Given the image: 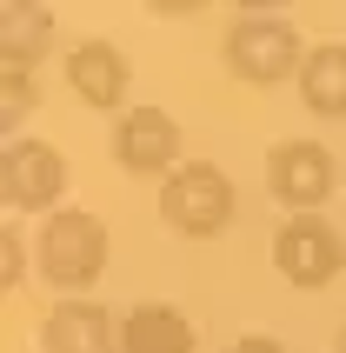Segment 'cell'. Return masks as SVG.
I'll list each match as a JSON object with an SVG mask.
<instances>
[{"label":"cell","mask_w":346,"mask_h":353,"mask_svg":"<svg viewBox=\"0 0 346 353\" xmlns=\"http://www.w3.org/2000/svg\"><path fill=\"white\" fill-rule=\"evenodd\" d=\"M40 274L67 287V294H87L100 274H107V220L80 214V207H60L40 227Z\"/></svg>","instance_id":"7a4b0ae2"},{"label":"cell","mask_w":346,"mask_h":353,"mask_svg":"<svg viewBox=\"0 0 346 353\" xmlns=\"http://www.w3.org/2000/svg\"><path fill=\"white\" fill-rule=\"evenodd\" d=\"M67 194V160L47 140H7L0 154V200L14 214H60L54 200Z\"/></svg>","instance_id":"8992f818"},{"label":"cell","mask_w":346,"mask_h":353,"mask_svg":"<svg viewBox=\"0 0 346 353\" xmlns=\"http://www.w3.org/2000/svg\"><path fill=\"white\" fill-rule=\"evenodd\" d=\"M47 47H54V14L47 7H27V0H7L0 7V60L34 67Z\"/></svg>","instance_id":"7c38bea8"},{"label":"cell","mask_w":346,"mask_h":353,"mask_svg":"<svg viewBox=\"0 0 346 353\" xmlns=\"http://www.w3.org/2000/svg\"><path fill=\"white\" fill-rule=\"evenodd\" d=\"M273 267H280L300 294L340 280V267H346L340 227H327L320 214H287V220H280V234H273Z\"/></svg>","instance_id":"277c9868"},{"label":"cell","mask_w":346,"mask_h":353,"mask_svg":"<svg viewBox=\"0 0 346 353\" xmlns=\"http://www.w3.org/2000/svg\"><path fill=\"white\" fill-rule=\"evenodd\" d=\"M233 180L213 167V160H187L173 180H160V220H167L180 240H213L233 227Z\"/></svg>","instance_id":"6da1fadb"},{"label":"cell","mask_w":346,"mask_h":353,"mask_svg":"<svg viewBox=\"0 0 346 353\" xmlns=\"http://www.w3.org/2000/svg\"><path fill=\"white\" fill-rule=\"evenodd\" d=\"M120 353H193V320L180 307L147 300L120 320Z\"/></svg>","instance_id":"30bf717a"},{"label":"cell","mask_w":346,"mask_h":353,"mask_svg":"<svg viewBox=\"0 0 346 353\" xmlns=\"http://www.w3.org/2000/svg\"><path fill=\"white\" fill-rule=\"evenodd\" d=\"M0 114H7V127H14L20 114H27V100H40V80H34V67H14V60H0Z\"/></svg>","instance_id":"4fadbf2b"},{"label":"cell","mask_w":346,"mask_h":353,"mask_svg":"<svg viewBox=\"0 0 346 353\" xmlns=\"http://www.w3.org/2000/svg\"><path fill=\"white\" fill-rule=\"evenodd\" d=\"M40 353H120V327L94 300H60L40 327Z\"/></svg>","instance_id":"9c48e42d"},{"label":"cell","mask_w":346,"mask_h":353,"mask_svg":"<svg viewBox=\"0 0 346 353\" xmlns=\"http://www.w3.org/2000/svg\"><path fill=\"white\" fill-rule=\"evenodd\" d=\"M333 180H340V167H333V154L320 140H280L267 154V194L287 200L293 214H313L333 194Z\"/></svg>","instance_id":"52a82bcc"},{"label":"cell","mask_w":346,"mask_h":353,"mask_svg":"<svg viewBox=\"0 0 346 353\" xmlns=\"http://www.w3.org/2000/svg\"><path fill=\"white\" fill-rule=\"evenodd\" d=\"M220 47H227L233 80H247V87H280L293 67H307L300 34H293L287 20H273V14H240V20L227 27Z\"/></svg>","instance_id":"3957f363"},{"label":"cell","mask_w":346,"mask_h":353,"mask_svg":"<svg viewBox=\"0 0 346 353\" xmlns=\"http://www.w3.org/2000/svg\"><path fill=\"white\" fill-rule=\"evenodd\" d=\"M227 353H287V347H280L273 334H247V340H233Z\"/></svg>","instance_id":"9a60e30c"},{"label":"cell","mask_w":346,"mask_h":353,"mask_svg":"<svg viewBox=\"0 0 346 353\" xmlns=\"http://www.w3.org/2000/svg\"><path fill=\"white\" fill-rule=\"evenodd\" d=\"M340 353H346V327H340Z\"/></svg>","instance_id":"2e32d148"},{"label":"cell","mask_w":346,"mask_h":353,"mask_svg":"<svg viewBox=\"0 0 346 353\" xmlns=\"http://www.w3.org/2000/svg\"><path fill=\"white\" fill-rule=\"evenodd\" d=\"M67 87L80 94V107H120L134 87V67L114 40H80L67 47Z\"/></svg>","instance_id":"ba28073f"},{"label":"cell","mask_w":346,"mask_h":353,"mask_svg":"<svg viewBox=\"0 0 346 353\" xmlns=\"http://www.w3.org/2000/svg\"><path fill=\"white\" fill-rule=\"evenodd\" d=\"M180 120L167 114V107H127V114L114 120V160L127 167V174H140V180H173L187 160H180Z\"/></svg>","instance_id":"5b68a950"},{"label":"cell","mask_w":346,"mask_h":353,"mask_svg":"<svg viewBox=\"0 0 346 353\" xmlns=\"http://www.w3.org/2000/svg\"><path fill=\"white\" fill-rule=\"evenodd\" d=\"M20 274H27V240H20V227H7L0 234V280L20 287Z\"/></svg>","instance_id":"5bb4252c"},{"label":"cell","mask_w":346,"mask_h":353,"mask_svg":"<svg viewBox=\"0 0 346 353\" xmlns=\"http://www.w3.org/2000/svg\"><path fill=\"white\" fill-rule=\"evenodd\" d=\"M300 100H307L320 120H346V47L340 40H320L300 67Z\"/></svg>","instance_id":"8fae6325"}]
</instances>
